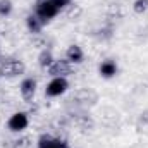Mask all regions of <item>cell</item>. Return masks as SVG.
<instances>
[{
    "instance_id": "6da1fadb",
    "label": "cell",
    "mask_w": 148,
    "mask_h": 148,
    "mask_svg": "<svg viewBox=\"0 0 148 148\" xmlns=\"http://www.w3.org/2000/svg\"><path fill=\"white\" fill-rule=\"evenodd\" d=\"M24 71H26V66L17 59H3L0 62V76L14 77V76L23 74Z\"/></svg>"
},
{
    "instance_id": "7a4b0ae2",
    "label": "cell",
    "mask_w": 148,
    "mask_h": 148,
    "mask_svg": "<svg viewBox=\"0 0 148 148\" xmlns=\"http://www.w3.org/2000/svg\"><path fill=\"white\" fill-rule=\"evenodd\" d=\"M60 12V9L55 5L53 0H43L36 5V16L45 23V21H50L52 17H55L57 14Z\"/></svg>"
},
{
    "instance_id": "3957f363",
    "label": "cell",
    "mask_w": 148,
    "mask_h": 148,
    "mask_svg": "<svg viewBox=\"0 0 148 148\" xmlns=\"http://www.w3.org/2000/svg\"><path fill=\"white\" fill-rule=\"evenodd\" d=\"M48 73L53 77H66L73 73V62L66 60H53V64L48 67Z\"/></svg>"
},
{
    "instance_id": "277c9868",
    "label": "cell",
    "mask_w": 148,
    "mask_h": 148,
    "mask_svg": "<svg viewBox=\"0 0 148 148\" xmlns=\"http://www.w3.org/2000/svg\"><path fill=\"white\" fill-rule=\"evenodd\" d=\"M67 86H69V83H67L66 77H53V79L47 84L45 93H47L48 97H59V95H62V93L67 90Z\"/></svg>"
},
{
    "instance_id": "5b68a950",
    "label": "cell",
    "mask_w": 148,
    "mask_h": 148,
    "mask_svg": "<svg viewBox=\"0 0 148 148\" xmlns=\"http://www.w3.org/2000/svg\"><path fill=\"white\" fill-rule=\"evenodd\" d=\"M28 124H29V121H28V115H26L24 112H16V114H12L10 119L7 121L9 129H10V131H16V133L26 129Z\"/></svg>"
},
{
    "instance_id": "8992f818",
    "label": "cell",
    "mask_w": 148,
    "mask_h": 148,
    "mask_svg": "<svg viewBox=\"0 0 148 148\" xmlns=\"http://www.w3.org/2000/svg\"><path fill=\"white\" fill-rule=\"evenodd\" d=\"M38 148H67V141L60 138H52L48 134H43L38 140Z\"/></svg>"
},
{
    "instance_id": "52a82bcc",
    "label": "cell",
    "mask_w": 148,
    "mask_h": 148,
    "mask_svg": "<svg viewBox=\"0 0 148 148\" xmlns=\"http://www.w3.org/2000/svg\"><path fill=\"white\" fill-rule=\"evenodd\" d=\"M35 91H36V81L33 77H26L23 83H21V95L26 102H31L33 97H35Z\"/></svg>"
},
{
    "instance_id": "ba28073f",
    "label": "cell",
    "mask_w": 148,
    "mask_h": 148,
    "mask_svg": "<svg viewBox=\"0 0 148 148\" xmlns=\"http://www.w3.org/2000/svg\"><path fill=\"white\" fill-rule=\"evenodd\" d=\"M66 57H67V60L69 62H73V64H79V62H83V50H81V47H77V45H71L69 48H67V52H66Z\"/></svg>"
},
{
    "instance_id": "9c48e42d",
    "label": "cell",
    "mask_w": 148,
    "mask_h": 148,
    "mask_svg": "<svg viewBox=\"0 0 148 148\" xmlns=\"http://www.w3.org/2000/svg\"><path fill=\"white\" fill-rule=\"evenodd\" d=\"M74 98H76L79 103H83V105H86V103H95V102H97V93L91 91V90H81V91L76 93Z\"/></svg>"
},
{
    "instance_id": "30bf717a",
    "label": "cell",
    "mask_w": 148,
    "mask_h": 148,
    "mask_svg": "<svg viewBox=\"0 0 148 148\" xmlns=\"http://www.w3.org/2000/svg\"><path fill=\"white\" fill-rule=\"evenodd\" d=\"M100 74L103 77H112L117 74V64L114 60H105L100 64Z\"/></svg>"
},
{
    "instance_id": "8fae6325",
    "label": "cell",
    "mask_w": 148,
    "mask_h": 148,
    "mask_svg": "<svg viewBox=\"0 0 148 148\" xmlns=\"http://www.w3.org/2000/svg\"><path fill=\"white\" fill-rule=\"evenodd\" d=\"M26 24H28V29H29L31 33H40L41 28H43V21L38 17L36 14H35V16H28Z\"/></svg>"
},
{
    "instance_id": "7c38bea8",
    "label": "cell",
    "mask_w": 148,
    "mask_h": 148,
    "mask_svg": "<svg viewBox=\"0 0 148 148\" xmlns=\"http://www.w3.org/2000/svg\"><path fill=\"white\" fill-rule=\"evenodd\" d=\"M38 64H40L41 67H50V66L53 64V55H52V52H50V50H43V52L38 55Z\"/></svg>"
},
{
    "instance_id": "4fadbf2b",
    "label": "cell",
    "mask_w": 148,
    "mask_h": 148,
    "mask_svg": "<svg viewBox=\"0 0 148 148\" xmlns=\"http://www.w3.org/2000/svg\"><path fill=\"white\" fill-rule=\"evenodd\" d=\"M76 122H77V126H79L81 129H84V131H86V129L90 131V129L93 127V121H91L88 115H81V117H77Z\"/></svg>"
},
{
    "instance_id": "5bb4252c",
    "label": "cell",
    "mask_w": 148,
    "mask_h": 148,
    "mask_svg": "<svg viewBox=\"0 0 148 148\" xmlns=\"http://www.w3.org/2000/svg\"><path fill=\"white\" fill-rule=\"evenodd\" d=\"M12 12V2L10 0H0V17H5Z\"/></svg>"
},
{
    "instance_id": "9a60e30c",
    "label": "cell",
    "mask_w": 148,
    "mask_h": 148,
    "mask_svg": "<svg viewBox=\"0 0 148 148\" xmlns=\"http://www.w3.org/2000/svg\"><path fill=\"white\" fill-rule=\"evenodd\" d=\"M133 9H134L136 14H143L145 10H148V0H136Z\"/></svg>"
},
{
    "instance_id": "2e32d148",
    "label": "cell",
    "mask_w": 148,
    "mask_h": 148,
    "mask_svg": "<svg viewBox=\"0 0 148 148\" xmlns=\"http://www.w3.org/2000/svg\"><path fill=\"white\" fill-rule=\"evenodd\" d=\"M14 143H16V148H28L29 147V138L24 136V138H21V140H17Z\"/></svg>"
},
{
    "instance_id": "e0dca14e",
    "label": "cell",
    "mask_w": 148,
    "mask_h": 148,
    "mask_svg": "<svg viewBox=\"0 0 148 148\" xmlns=\"http://www.w3.org/2000/svg\"><path fill=\"white\" fill-rule=\"evenodd\" d=\"M79 14H81V7H77V5H76V7H71V10H69V12H67V17H69V19H71V17H79Z\"/></svg>"
},
{
    "instance_id": "ac0fdd59",
    "label": "cell",
    "mask_w": 148,
    "mask_h": 148,
    "mask_svg": "<svg viewBox=\"0 0 148 148\" xmlns=\"http://www.w3.org/2000/svg\"><path fill=\"white\" fill-rule=\"evenodd\" d=\"M53 2H55V5H57L59 9H64V7L71 5V0H53Z\"/></svg>"
},
{
    "instance_id": "d6986e66",
    "label": "cell",
    "mask_w": 148,
    "mask_h": 148,
    "mask_svg": "<svg viewBox=\"0 0 148 148\" xmlns=\"http://www.w3.org/2000/svg\"><path fill=\"white\" fill-rule=\"evenodd\" d=\"M140 122H143V124H148V112L141 114V117H140Z\"/></svg>"
},
{
    "instance_id": "ffe728a7",
    "label": "cell",
    "mask_w": 148,
    "mask_h": 148,
    "mask_svg": "<svg viewBox=\"0 0 148 148\" xmlns=\"http://www.w3.org/2000/svg\"><path fill=\"white\" fill-rule=\"evenodd\" d=\"M40 2H43V0H38V3H40Z\"/></svg>"
}]
</instances>
